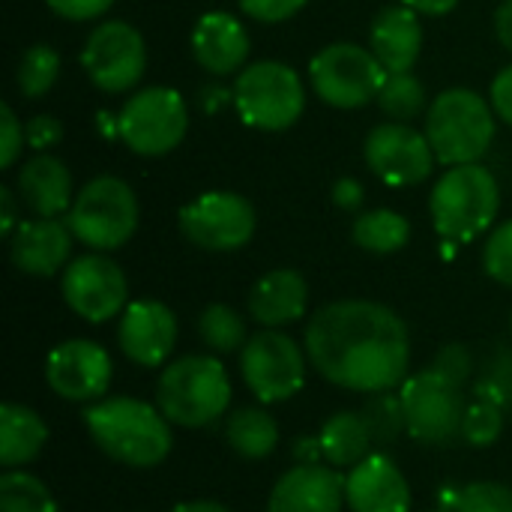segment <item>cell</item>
<instances>
[{"instance_id":"1","label":"cell","mask_w":512,"mask_h":512,"mask_svg":"<svg viewBox=\"0 0 512 512\" xmlns=\"http://www.w3.org/2000/svg\"><path fill=\"white\" fill-rule=\"evenodd\" d=\"M306 354L315 372L354 393L402 387L411 366L408 324L372 300H336L306 324Z\"/></svg>"},{"instance_id":"2","label":"cell","mask_w":512,"mask_h":512,"mask_svg":"<svg viewBox=\"0 0 512 512\" xmlns=\"http://www.w3.org/2000/svg\"><path fill=\"white\" fill-rule=\"evenodd\" d=\"M84 426L93 444L126 468H156L171 453V423L141 399H99L84 411Z\"/></svg>"},{"instance_id":"3","label":"cell","mask_w":512,"mask_h":512,"mask_svg":"<svg viewBox=\"0 0 512 512\" xmlns=\"http://www.w3.org/2000/svg\"><path fill=\"white\" fill-rule=\"evenodd\" d=\"M231 405V378L216 354H189L168 363L156 381V408L171 426L207 429Z\"/></svg>"},{"instance_id":"4","label":"cell","mask_w":512,"mask_h":512,"mask_svg":"<svg viewBox=\"0 0 512 512\" xmlns=\"http://www.w3.org/2000/svg\"><path fill=\"white\" fill-rule=\"evenodd\" d=\"M501 189L489 168L453 165L432 189V222L435 231L447 243H471L477 240L498 216Z\"/></svg>"},{"instance_id":"5","label":"cell","mask_w":512,"mask_h":512,"mask_svg":"<svg viewBox=\"0 0 512 512\" xmlns=\"http://www.w3.org/2000/svg\"><path fill=\"white\" fill-rule=\"evenodd\" d=\"M426 138L444 165H471L495 141V108L468 87L435 96L426 117Z\"/></svg>"},{"instance_id":"6","label":"cell","mask_w":512,"mask_h":512,"mask_svg":"<svg viewBox=\"0 0 512 512\" xmlns=\"http://www.w3.org/2000/svg\"><path fill=\"white\" fill-rule=\"evenodd\" d=\"M234 108L246 126L261 132H282L303 117L306 87L288 63L261 60L237 75Z\"/></svg>"},{"instance_id":"7","label":"cell","mask_w":512,"mask_h":512,"mask_svg":"<svg viewBox=\"0 0 512 512\" xmlns=\"http://www.w3.org/2000/svg\"><path fill=\"white\" fill-rule=\"evenodd\" d=\"M66 225L96 252L120 249L138 228V198L120 177H96L75 195Z\"/></svg>"},{"instance_id":"8","label":"cell","mask_w":512,"mask_h":512,"mask_svg":"<svg viewBox=\"0 0 512 512\" xmlns=\"http://www.w3.org/2000/svg\"><path fill=\"white\" fill-rule=\"evenodd\" d=\"M189 129L186 99L174 87H144L126 99L117 117L123 144L138 156L171 153Z\"/></svg>"},{"instance_id":"9","label":"cell","mask_w":512,"mask_h":512,"mask_svg":"<svg viewBox=\"0 0 512 512\" xmlns=\"http://www.w3.org/2000/svg\"><path fill=\"white\" fill-rule=\"evenodd\" d=\"M387 75L381 60L354 42H333L309 63L312 90L333 108H360L378 99Z\"/></svg>"},{"instance_id":"10","label":"cell","mask_w":512,"mask_h":512,"mask_svg":"<svg viewBox=\"0 0 512 512\" xmlns=\"http://www.w3.org/2000/svg\"><path fill=\"white\" fill-rule=\"evenodd\" d=\"M306 360L309 354L291 336L264 327L240 348V375L258 402L276 405L303 390Z\"/></svg>"},{"instance_id":"11","label":"cell","mask_w":512,"mask_h":512,"mask_svg":"<svg viewBox=\"0 0 512 512\" xmlns=\"http://www.w3.org/2000/svg\"><path fill=\"white\" fill-rule=\"evenodd\" d=\"M399 399L405 411V429L414 441L444 447L462 432V417L468 408L462 387L450 384L435 369L405 378V384L399 387Z\"/></svg>"},{"instance_id":"12","label":"cell","mask_w":512,"mask_h":512,"mask_svg":"<svg viewBox=\"0 0 512 512\" xmlns=\"http://www.w3.org/2000/svg\"><path fill=\"white\" fill-rule=\"evenodd\" d=\"M183 237L207 252H234L255 234V207L237 192H204L180 210Z\"/></svg>"},{"instance_id":"13","label":"cell","mask_w":512,"mask_h":512,"mask_svg":"<svg viewBox=\"0 0 512 512\" xmlns=\"http://www.w3.org/2000/svg\"><path fill=\"white\" fill-rule=\"evenodd\" d=\"M81 63L87 78L99 90L105 93L132 90L147 69L144 36L126 21H105L87 36Z\"/></svg>"},{"instance_id":"14","label":"cell","mask_w":512,"mask_h":512,"mask_svg":"<svg viewBox=\"0 0 512 512\" xmlns=\"http://www.w3.org/2000/svg\"><path fill=\"white\" fill-rule=\"evenodd\" d=\"M60 291L66 306L90 324H105L123 315V309L129 306V285L120 264L99 252L69 261L63 270Z\"/></svg>"},{"instance_id":"15","label":"cell","mask_w":512,"mask_h":512,"mask_svg":"<svg viewBox=\"0 0 512 512\" xmlns=\"http://www.w3.org/2000/svg\"><path fill=\"white\" fill-rule=\"evenodd\" d=\"M366 165L387 186H417L432 174L435 150L426 132L408 123H381L369 132L363 147Z\"/></svg>"},{"instance_id":"16","label":"cell","mask_w":512,"mask_h":512,"mask_svg":"<svg viewBox=\"0 0 512 512\" xmlns=\"http://www.w3.org/2000/svg\"><path fill=\"white\" fill-rule=\"evenodd\" d=\"M111 357L90 339H66L45 360V381L63 402H99L111 387Z\"/></svg>"},{"instance_id":"17","label":"cell","mask_w":512,"mask_h":512,"mask_svg":"<svg viewBox=\"0 0 512 512\" xmlns=\"http://www.w3.org/2000/svg\"><path fill=\"white\" fill-rule=\"evenodd\" d=\"M117 342L135 366L159 369L177 345V318L159 300H132L120 315Z\"/></svg>"},{"instance_id":"18","label":"cell","mask_w":512,"mask_h":512,"mask_svg":"<svg viewBox=\"0 0 512 512\" xmlns=\"http://www.w3.org/2000/svg\"><path fill=\"white\" fill-rule=\"evenodd\" d=\"M345 504L351 512H408L411 486L390 456L369 453L345 477Z\"/></svg>"},{"instance_id":"19","label":"cell","mask_w":512,"mask_h":512,"mask_svg":"<svg viewBox=\"0 0 512 512\" xmlns=\"http://www.w3.org/2000/svg\"><path fill=\"white\" fill-rule=\"evenodd\" d=\"M345 477L333 465H297L285 471L267 501V512H342Z\"/></svg>"},{"instance_id":"20","label":"cell","mask_w":512,"mask_h":512,"mask_svg":"<svg viewBox=\"0 0 512 512\" xmlns=\"http://www.w3.org/2000/svg\"><path fill=\"white\" fill-rule=\"evenodd\" d=\"M72 228L57 219H33L21 222L15 234L9 237V255L12 264L27 276H54L57 270H66L72 255Z\"/></svg>"},{"instance_id":"21","label":"cell","mask_w":512,"mask_h":512,"mask_svg":"<svg viewBox=\"0 0 512 512\" xmlns=\"http://www.w3.org/2000/svg\"><path fill=\"white\" fill-rule=\"evenodd\" d=\"M192 54L207 72L231 75L249 57V33L231 12H207L192 30Z\"/></svg>"},{"instance_id":"22","label":"cell","mask_w":512,"mask_h":512,"mask_svg":"<svg viewBox=\"0 0 512 512\" xmlns=\"http://www.w3.org/2000/svg\"><path fill=\"white\" fill-rule=\"evenodd\" d=\"M309 285L297 270H270L249 294V315L270 330L294 324L306 315Z\"/></svg>"},{"instance_id":"23","label":"cell","mask_w":512,"mask_h":512,"mask_svg":"<svg viewBox=\"0 0 512 512\" xmlns=\"http://www.w3.org/2000/svg\"><path fill=\"white\" fill-rule=\"evenodd\" d=\"M423 48V24L411 6H387L372 24V54L387 72H411Z\"/></svg>"},{"instance_id":"24","label":"cell","mask_w":512,"mask_h":512,"mask_svg":"<svg viewBox=\"0 0 512 512\" xmlns=\"http://www.w3.org/2000/svg\"><path fill=\"white\" fill-rule=\"evenodd\" d=\"M18 192L39 219H57L72 210V174L57 156L39 153L27 159L18 174Z\"/></svg>"},{"instance_id":"25","label":"cell","mask_w":512,"mask_h":512,"mask_svg":"<svg viewBox=\"0 0 512 512\" xmlns=\"http://www.w3.org/2000/svg\"><path fill=\"white\" fill-rule=\"evenodd\" d=\"M45 444H48L45 420L27 405L3 402V408H0V465L15 471V468L33 462Z\"/></svg>"},{"instance_id":"26","label":"cell","mask_w":512,"mask_h":512,"mask_svg":"<svg viewBox=\"0 0 512 512\" xmlns=\"http://www.w3.org/2000/svg\"><path fill=\"white\" fill-rule=\"evenodd\" d=\"M321 450H324V462L333 468H354L357 462H363L372 450V432L363 420V414L357 411H339L333 414L321 432H318Z\"/></svg>"},{"instance_id":"27","label":"cell","mask_w":512,"mask_h":512,"mask_svg":"<svg viewBox=\"0 0 512 512\" xmlns=\"http://www.w3.org/2000/svg\"><path fill=\"white\" fill-rule=\"evenodd\" d=\"M225 441L243 459H264L279 444V426L264 408H240L225 420Z\"/></svg>"},{"instance_id":"28","label":"cell","mask_w":512,"mask_h":512,"mask_svg":"<svg viewBox=\"0 0 512 512\" xmlns=\"http://www.w3.org/2000/svg\"><path fill=\"white\" fill-rule=\"evenodd\" d=\"M354 243L372 255H393L411 240V225L396 210H369L354 222Z\"/></svg>"},{"instance_id":"29","label":"cell","mask_w":512,"mask_h":512,"mask_svg":"<svg viewBox=\"0 0 512 512\" xmlns=\"http://www.w3.org/2000/svg\"><path fill=\"white\" fill-rule=\"evenodd\" d=\"M198 336L201 342L213 351V354H234L237 348H243L246 339V324L240 318L237 309L225 306V303H210L201 318H198Z\"/></svg>"},{"instance_id":"30","label":"cell","mask_w":512,"mask_h":512,"mask_svg":"<svg viewBox=\"0 0 512 512\" xmlns=\"http://www.w3.org/2000/svg\"><path fill=\"white\" fill-rule=\"evenodd\" d=\"M0 512H57V504L39 477L6 471L0 477Z\"/></svg>"},{"instance_id":"31","label":"cell","mask_w":512,"mask_h":512,"mask_svg":"<svg viewBox=\"0 0 512 512\" xmlns=\"http://www.w3.org/2000/svg\"><path fill=\"white\" fill-rule=\"evenodd\" d=\"M378 105L384 108V114H390L393 120H411L426 108V90L423 81L411 72H390L381 93H378Z\"/></svg>"},{"instance_id":"32","label":"cell","mask_w":512,"mask_h":512,"mask_svg":"<svg viewBox=\"0 0 512 512\" xmlns=\"http://www.w3.org/2000/svg\"><path fill=\"white\" fill-rule=\"evenodd\" d=\"M57 75H60V54L51 45L39 42L27 48V54L18 63V90L27 99H39L54 87Z\"/></svg>"},{"instance_id":"33","label":"cell","mask_w":512,"mask_h":512,"mask_svg":"<svg viewBox=\"0 0 512 512\" xmlns=\"http://www.w3.org/2000/svg\"><path fill=\"white\" fill-rule=\"evenodd\" d=\"M372 441L375 444H393L402 432H405V411H402V399L387 393H372V399L366 402V408L360 411Z\"/></svg>"},{"instance_id":"34","label":"cell","mask_w":512,"mask_h":512,"mask_svg":"<svg viewBox=\"0 0 512 512\" xmlns=\"http://www.w3.org/2000/svg\"><path fill=\"white\" fill-rule=\"evenodd\" d=\"M504 432V408L486 399H477L474 405L465 408L462 417V432L459 438L468 441L471 447H492Z\"/></svg>"},{"instance_id":"35","label":"cell","mask_w":512,"mask_h":512,"mask_svg":"<svg viewBox=\"0 0 512 512\" xmlns=\"http://www.w3.org/2000/svg\"><path fill=\"white\" fill-rule=\"evenodd\" d=\"M450 512H512V489L492 480L468 483L450 498Z\"/></svg>"},{"instance_id":"36","label":"cell","mask_w":512,"mask_h":512,"mask_svg":"<svg viewBox=\"0 0 512 512\" xmlns=\"http://www.w3.org/2000/svg\"><path fill=\"white\" fill-rule=\"evenodd\" d=\"M483 267L486 273L512 288V219L504 222L501 228L492 231V237L486 240V249H483Z\"/></svg>"},{"instance_id":"37","label":"cell","mask_w":512,"mask_h":512,"mask_svg":"<svg viewBox=\"0 0 512 512\" xmlns=\"http://www.w3.org/2000/svg\"><path fill=\"white\" fill-rule=\"evenodd\" d=\"M471 366L474 363H471V354L465 345H447L432 363V369L456 387H465V381L471 378Z\"/></svg>"},{"instance_id":"38","label":"cell","mask_w":512,"mask_h":512,"mask_svg":"<svg viewBox=\"0 0 512 512\" xmlns=\"http://www.w3.org/2000/svg\"><path fill=\"white\" fill-rule=\"evenodd\" d=\"M306 3L309 0H240V9L261 24H279L297 15Z\"/></svg>"},{"instance_id":"39","label":"cell","mask_w":512,"mask_h":512,"mask_svg":"<svg viewBox=\"0 0 512 512\" xmlns=\"http://www.w3.org/2000/svg\"><path fill=\"white\" fill-rule=\"evenodd\" d=\"M24 138L27 135L21 129L18 117L12 114V108L9 105H0V165L3 168H9L18 159V153L24 147Z\"/></svg>"},{"instance_id":"40","label":"cell","mask_w":512,"mask_h":512,"mask_svg":"<svg viewBox=\"0 0 512 512\" xmlns=\"http://www.w3.org/2000/svg\"><path fill=\"white\" fill-rule=\"evenodd\" d=\"M24 135H27V144H30V147H36V150H51L54 144H60V138H63V126H60V120H57V117H51V114H39V117H33V120L27 123Z\"/></svg>"},{"instance_id":"41","label":"cell","mask_w":512,"mask_h":512,"mask_svg":"<svg viewBox=\"0 0 512 512\" xmlns=\"http://www.w3.org/2000/svg\"><path fill=\"white\" fill-rule=\"evenodd\" d=\"M45 3L60 18H69V21H93L102 12H108L114 0H45Z\"/></svg>"},{"instance_id":"42","label":"cell","mask_w":512,"mask_h":512,"mask_svg":"<svg viewBox=\"0 0 512 512\" xmlns=\"http://www.w3.org/2000/svg\"><path fill=\"white\" fill-rule=\"evenodd\" d=\"M492 108L504 123L512 126V66L501 69L498 78L492 81Z\"/></svg>"},{"instance_id":"43","label":"cell","mask_w":512,"mask_h":512,"mask_svg":"<svg viewBox=\"0 0 512 512\" xmlns=\"http://www.w3.org/2000/svg\"><path fill=\"white\" fill-rule=\"evenodd\" d=\"M333 201L342 210H360V204H363V186H360V180H354V177L336 180L333 183Z\"/></svg>"},{"instance_id":"44","label":"cell","mask_w":512,"mask_h":512,"mask_svg":"<svg viewBox=\"0 0 512 512\" xmlns=\"http://www.w3.org/2000/svg\"><path fill=\"white\" fill-rule=\"evenodd\" d=\"M294 459L297 465H321L324 462V450L318 438H297L294 444Z\"/></svg>"},{"instance_id":"45","label":"cell","mask_w":512,"mask_h":512,"mask_svg":"<svg viewBox=\"0 0 512 512\" xmlns=\"http://www.w3.org/2000/svg\"><path fill=\"white\" fill-rule=\"evenodd\" d=\"M495 30H498L501 45L512 51V0H504L501 9L495 12Z\"/></svg>"},{"instance_id":"46","label":"cell","mask_w":512,"mask_h":512,"mask_svg":"<svg viewBox=\"0 0 512 512\" xmlns=\"http://www.w3.org/2000/svg\"><path fill=\"white\" fill-rule=\"evenodd\" d=\"M402 3L423 15H447L459 6V0H402Z\"/></svg>"},{"instance_id":"47","label":"cell","mask_w":512,"mask_h":512,"mask_svg":"<svg viewBox=\"0 0 512 512\" xmlns=\"http://www.w3.org/2000/svg\"><path fill=\"white\" fill-rule=\"evenodd\" d=\"M0 204H3L0 234H3V237H12L18 225H15V201H12V192H9V189H0Z\"/></svg>"},{"instance_id":"48","label":"cell","mask_w":512,"mask_h":512,"mask_svg":"<svg viewBox=\"0 0 512 512\" xmlns=\"http://www.w3.org/2000/svg\"><path fill=\"white\" fill-rule=\"evenodd\" d=\"M168 512H231L228 507L216 504V501H186V504H177L174 510Z\"/></svg>"},{"instance_id":"49","label":"cell","mask_w":512,"mask_h":512,"mask_svg":"<svg viewBox=\"0 0 512 512\" xmlns=\"http://www.w3.org/2000/svg\"><path fill=\"white\" fill-rule=\"evenodd\" d=\"M435 512H450V510H435Z\"/></svg>"}]
</instances>
